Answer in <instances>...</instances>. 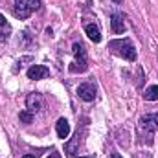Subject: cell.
Masks as SVG:
<instances>
[{"instance_id":"cell-11","label":"cell","mask_w":158,"mask_h":158,"mask_svg":"<svg viewBox=\"0 0 158 158\" xmlns=\"http://www.w3.org/2000/svg\"><path fill=\"white\" fill-rule=\"evenodd\" d=\"M143 99H145V101H156L158 99V85H153V86H147V88H145Z\"/></svg>"},{"instance_id":"cell-19","label":"cell","mask_w":158,"mask_h":158,"mask_svg":"<svg viewBox=\"0 0 158 158\" xmlns=\"http://www.w3.org/2000/svg\"><path fill=\"white\" fill-rule=\"evenodd\" d=\"M88 2H90V0H88Z\"/></svg>"},{"instance_id":"cell-12","label":"cell","mask_w":158,"mask_h":158,"mask_svg":"<svg viewBox=\"0 0 158 158\" xmlns=\"http://www.w3.org/2000/svg\"><path fill=\"white\" fill-rule=\"evenodd\" d=\"M19 118H20V121H24V123H31L33 121V114L30 110H24V112L19 114Z\"/></svg>"},{"instance_id":"cell-4","label":"cell","mask_w":158,"mask_h":158,"mask_svg":"<svg viewBox=\"0 0 158 158\" xmlns=\"http://www.w3.org/2000/svg\"><path fill=\"white\" fill-rule=\"evenodd\" d=\"M140 129L145 134H155V131H158V112L155 114H145L143 118L140 119Z\"/></svg>"},{"instance_id":"cell-8","label":"cell","mask_w":158,"mask_h":158,"mask_svg":"<svg viewBox=\"0 0 158 158\" xmlns=\"http://www.w3.org/2000/svg\"><path fill=\"white\" fill-rule=\"evenodd\" d=\"M110 26H112V31L114 33H123L125 31V17L121 15V13H112V17H110Z\"/></svg>"},{"instance_id":"cell-9","label":"cell","mask_w":158,"mask_h":158,"mask_svg":"<svg viewBox=\"0 0 158 158\" xmlns=\"http://www.w3.org/2000/svg\"><path fill=\"white\" fill-rule=\"evenodd\" d=\"M68 134H70V123L64 118H61L57 121V136L64 140V138H68Z\"/></svg>"},{"instance_id":"cell-15","label":"cell","mask_w":158,"mask_h":158,"mask_svg":"<svg viewBox=\"0 0 158 158\" xmlns=\"http://www.w3.org/2000/svg\"><path fill=\"white\" fill-rule=\"evenodd\" d=\"M112 158H121V156H119L118 153H112Z\"/></svg>"},{"instance_id":"cell-18","label":"cell","mask_w":158,"mask_h":158,"mask_svg":"<svg viewBox=\"0 0 158 158\" xmlns=\"http://www.w3.org/2000/svg\"><path fill=\"white\" fill-rule=\"evenodd\" d=\"M114 2H116V4H119V2H121V0H114Z\"/></svg>"},{"instance_id":"cell-7","label":"cell","mask_w":158,"mask_h":158,"mask_svg":"<svg viewBox=\"0 0 158 158\" xmlns=\"http://www.w3.org/2000/svg\"><path fill=\"white\" fill-rule=\"evenodd\" d=\"M50 76V70L46 68V66H42V64H33L30 70H28V77L33 79V81H37V79H44Z\"/></svg>"},{"instance_id":"cell-13","label":"cell","mask_w":158,"mask_h":158,"mask_svg":"<svg viewBox=\"0 0 158 158\" xmlns=\"http://www.w3.org/2000/svg\"><path fill=\"white\" fill-rule=\"evenodd\" d=\"M0 26H6V19H4V15H0Z\"/></svg>"},{"instance_id":"cell-10","label":"cell","mask_w":158,"mask_h":158,"mask_svg":"<svg viewBox=\"0 0 158 158\" xmlns=\"http://www.w3.org/2000/svg\"><path fill=\"white\" fill-rule=\"evenodd\" d=\"M85 31H86L88 39L92 40V42H99V40H101V33H99L98 26H94V24H86V26H85Z\"/></svg>"},{"instance_id":"cell-5","label":"cell","mask_w":158,"mask_h":158,"mask_svg":"<svg viewBox=\"0 0 158 158\" xmlns=\"http://www.w3.org/2000/svg\"><path fill=\"white\" fill-rule=\"evenodd\" d=\"M77 96L83 99V101H94L96 99V86L92 83H83L77 86Z\"/></svg>"},{"instance_id":"cell-16","label":"cell","mask_w":158,"mask_h":158,"mask_svg":"<svg viewBox=\"0 0 158 158\" xmlns=\"http://www.w3.org/2000/svg\"><path fill=\"white\" fill-rule=\"evenodd\" d=\"M22 158H35V156H33V155H24Z\"/></svg>"},{"instance_id":"cell-17","label":"cell","mask_w":158,"mask_h":158,"mask_svg":"<svg viewBox=\"0 0 158 158\" xmlns=\"http://www.w3.org/2000/svg\"><path fill=\"white\" fill-rule=\"evenodd\" d=\"M79 158H94V156H79Z\"/></svg>"},{"instance_id":"cell-6","label":"cell","mask_w":158,"mask_h":158,"mask_svg":"<svg viewBox=\"0 0 158 158\" xmlns=\"http://www.w3.org/2000/svg\"><path fill=\"white\" fill-rule=\"evenodd\" d=\"M26 105H28V110H30V112H39L40 109L44 107L42 96H40V94H37V92L30 94V96H28V99H26Z\"/></svg>"},{"instance_id":"cell-1","label":"cell","mask_w":158,"mask_h":158,"mask_svg":"<svg viewBox=\"0 0 158 158\" xmlns=\"http://www.w3.org/2000/svg\"><path fill=\"white\" fill-rule=\"evenodd\" d=\"M109 50L116 53L118 57H123L125 61H136V48L129 39H114L109 42Z\"/></svg>"},{"instance_id":"cell-3","label":"cell","mask_w":158,"mask_h":158,"mask_svg":"<svg viewBox=\"0 0 158 158\" xmlns=\"http://www.w3.org/2000/svg\"><path fill=\"white\" fill-rule=\"evenodd\" d=\"M72 53H74L76 61L72 63L74 66H70V72H85L86 70V52H85V46L81 42H74Z\"/></svg>"},{"instance_id":"cell-14","label":"cell","mask_w":158,"mask_h":158,"mask_svg":"<svg viewBox=\"0 0 158 158\" xmlns=\"http://www.w3.org/2000/svg\"><path fill=\"white\" fill-rule=\"evenodd\" d=\"M48 158H59V155H57V153H53V155H50Z\"/></svg>"},{"instance_id":"cell-2","label":"cell","mask_w":158,"mask_h":158,"mask_svg":"<svg viewBox=\"0 0 158 158\" xmlns=\"http://www.w3.org/2000/svg\"><path fill=\"white\" fill-rule=\"evenodd\" d=\"M37 9H40V0H15L13 15L20 20H24Z\"/></svg>"}]
</instances>
